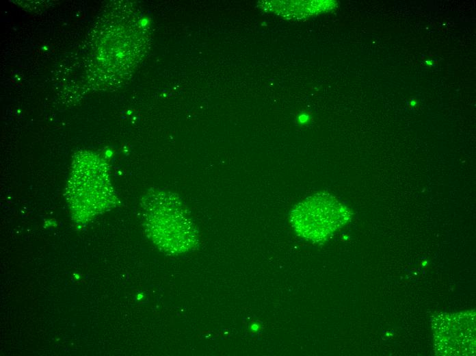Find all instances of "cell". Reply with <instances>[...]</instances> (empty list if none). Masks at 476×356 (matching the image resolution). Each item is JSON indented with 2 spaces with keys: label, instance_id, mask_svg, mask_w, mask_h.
Returning a JSON list of instances; mask_svg holds the SVG:
<instances>
[{
  "label": "cell",
  "instance_id": "3",
  "mask_svg": "<svg viewBox=\"0 0 476 356\" xmlns=\"http://www.w3.org/2000/svg\"><path fill=\"white\" fill-rule=\"evenodd\" d=\"M349 217L348 209L334 196L318 193L294 207L290 213V223L298 236L317 243L325 241Z\"/></svg>",
  "mask_w": 476,
  "mask_h": 356
},
{
  "label": "cell",
  "instance_id": "1",
  "mask_svg": "<svg viewBox=\"0 0 476 356\" xmlns=\"http://www.w3.org/2000/svg\"><path fill=\"white\" fill-rule=\"evenodd\" d=\"M141 207L146 232L161 251L176 255L196 249L197 227L178 196L168 190H151Z\"/></svg>",
  "mask_w": 476,
  "mask_h": 356
},
{
  "label": "cell",
  "instance_id": "2",
  "mask_svg": "<svg viewBox=\"0 0 476 356\" xmlns=\"http://www.w3.org/2000/svg\"><path fill=\"white\" fill-rule=\"evenodd\" d=\"M98 155L89 151L77 153L68 182L67 195L73 207L90 213L113 206L116 201L107 166Z\"/></svg>",
  "mask_w": 476,
  "mask_h": 356
}]
</instances>
